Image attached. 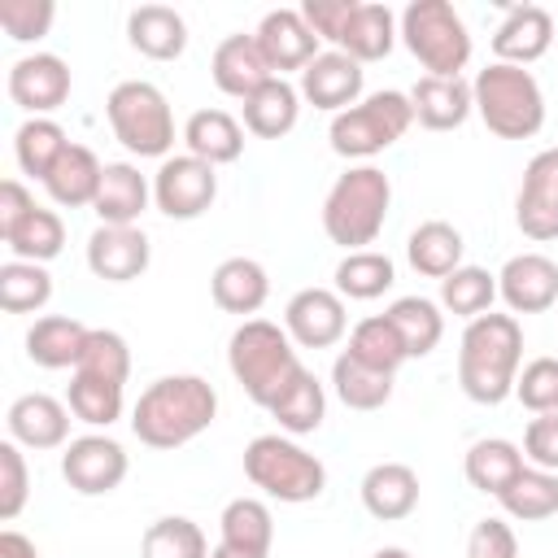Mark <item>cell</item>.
<instances>
[{
  "label": "cell",
  "mask_w": 558,
  "mask_h": 558,
  "mask_svg": "<svg viewBox=\"0 0 558 558\" xmlns=\"http://www.w3.org/2000/svg\"><path fill=\"white\" fill-rule=\"evenodd\" d=\"M549 44H554V13L541 4H514L493 31V57L506 65H523V70L541 61Z\"/></svg>",
  "instance_id": "ffe728a7"
},
{
  "label": "cell",
  "mask_w": 558,
  "mask_h": 558,
  "mask_svg": "<svg viewBox=\"0 0 558 558\" xmlns=\"http://www.w3.org/2000/svg\"><path fill=\"white\" fill-rule=\"evenodd\" d=\"M209 78H214V87L222 96H231V100L244 105L262 83L275 78V70L266 65V57H262V48H257L253 35H227L214 48V57H209Z\"/></svg>",
  "instance_id": "44dd1931"
},
{
  "label": "cell",
  "mask_w": 558,
  "mask_h": 558,
  "mask_svg": "<svg viewBox=\"0 0 558 558\" xmlns=\"http://www.w3.org/2000/svg\"><path fill=\"white\" fill-rule=\"evenodd\" d=\"M405 96H410L414 122L427 126V131H458L475 113V96H471L466 78H432V74H423Z\"/></svg>",
  "instance_id": "7402d4cb"
},
{
  "label": "cell",
  "mask_w": 558,
  "mask_h": 558,
  "mask_svg": "<svg viewBox=\"0 0 558 558\" xmlns=\"http://www.w3.org/2000/svg\"><path fill=\"white\" fill-rule=\"evenodd\" d=\"M153 244L140 227H96L87 235V270L105 283H131L148 270Z\"/></svg>",
  "instance_id": "e0dca14e"
},
{
  "label": "cell",
  "mask_w": 558,
  "mask_h": 558,
  "mask_svg": "<svg viewBox=\"0 0 558 558\" xmlns=\"http://www.w3.org/2000/svg\"><path fill=\"white\" fill-rule=\"evenodd\" d=\"M183 144L192 157L209 166H231L244 153V122L231 118L227 109H196L183 122Z\"/></svg>",
  "instance_id": "f1b7e54d"
},
{
  "label": "cell",
  "mask_w": 558,
  "mask_h": 558,
  "mask_svg": "<svg viewBox=\"0 0 558 558\" xmlns=\"http://www.w3.org/2000/svg\"><path fill=\"white\" fill-rule=\"evenodd\" d=\"M65 405L78 423L87 427H109L122 418V405H126V384H109V379H96V375H70V392H65Z\"/></svg>",
  "instance_id": "b9f144b4"
},
{
  "label": "cell",
  "mask_w": 558,
  "mask_h": 558,
  "mask_svg": "<svg viewBox=\"0 0 558 558\" xmlns=\"http://www.w3.org/2000/svg\"><path fill=\"white\" fill-rule=\"evenodd\" d=\"M0 558H39V549H35V541H31V536H22V532L4 527V532H0Z\"/></svg>",
  "instance_id": "9f6ffc18"
},
{
  "label": "cell",
  "mask_w": 558,
  "mask_h": 558,
  "mask_svg": "<svg viewBox=\"0 0 558 558\" xmlns=\"http://www.w3.org/2000/svg\"><path fill=\"white\" fill-rule=\"evenodd\" d=\"M384 314L397 327L410 357H427L445 336V314H440V301H432V296H397Z\"/></svg>",
  "instance_id": "e575fe53"
},
{
  "label": "cell",
  "mask_w": 558,
  "mask_h": 558,
  "mask_svg": "<svg viewBox=\"0 0 558 558\" xmlns=\"http://www.w3.org/2000/svg\"><path fill=\"white\" fill-rule=\"evenodd\" d=\"M475 113L497 140H532L545 126V92L532 70L488 61L471 78Z\"/></svg>",
  "instance_id": "5b68a950"
},
{
  "label": "cell",
  "mask_w": 558,
  "mask_h": 558,
  "mask_svg": "<svg viewBox=\"0 0 558 558\" xmlns=\"http://www.w3.org/2000/svg\"><path fill=\"white\" fill-rule=\"evenodd\" d=\"M65 148H70V140H65L61 122H52V118H26L13 131V157H17L22 174H31L39 183L52 174V166L61 161Z\"/></svg>",
  "instance_id": "f35d334b"
},
{
  "label": "cell",
  "mask_w": 558,
  "mask_h": 558,
  "mask_svg": "<svg viewBox=\"0 0 558 558\" xmlns=\"http://www.w3.org/2000/svg\"><path fill=\"white\" fill-rule=\"evenodd\" d=\"M362 506L379 523H397L418 506V475L405 462H375L362 475Z\"/></svg>",
  "instance_id": "484cf974"
},
{
  "label": "cell",
  "mask_w": 558,
  "mask_h": 558,
  "mask_svg": "<svg viewBox=\"0 0 558 558\" xmlns=\"http://www.w3.org/2000/svg\"><path fill=\"white\" fill-rule=\"evenodd\" d=\"M31 209H35V196L26 192V183H22V179H4V183H0V240H4Z\"/></svg>",
  "instance_id": "11a10c76"
},
{
  "label": "cell",
  "mask_w": 558,
  "mask_h": 558,
  "mask_svg": "<svg viewBox=\"0 0 558 558\" xmlns=\"http://www.w3.org/2000/svg\"><path fill=\"white\" fill-rule=\"evenodd\" d=\"M497 296L510 314H545L558 305V262L545 253H514L497 270Z\"/></svg>",
  "instance_id": "2e32d148"
},
{
  "label": "cell",
  "mask_w": 558,
  "mask_h": 558,
  "mask_svg": "<svg viewBox=\"0 0 558 558\" xmlns=\"http://www.w3.org/2000/svg\"><path fill=\"white\" fill-rule=\"evenodd\" d=\"M9 440H17L22 449H65L70 445V405L48 397V392H22L9 414H4Z\"/></svg>",
  "instance_id": "d6986e66"
},
{
  "label": "cell",
  "mask_w": 558,
  "mask_h": 558,
  "mask_svg": "<svg viewBox=\"0 0 558 558\" xmlns=\"http://www.w3.org/2000/svg\"><path fill=\"white\" fill-rule=\"evenodd\" d=\"M4 244H9V253H13L17 262H39V266H48V262L65 248V222H61L57 209L35 205V209L4 235Z\"/></svg>",
  "instance_id": "60d3db41"
},
{
  "label": "cell",
  "mask_w": 558,
  "mask_h": 558,
  "mask_svg": "<svg viewBox=\"0 0 558 558\" xmlns=\"http://www.w3.org/2000/svg\"><path fill=\"white\" fill-rule=\"evenodd\" d=\"M218 532H222V545H235L248 554H270V541H275L270 506L262 497H231L218 514Z\"/></svg>",
  "instance_id": "74e56055"
},
{
  "label": "cell",
  "mask_w": 558,
  "mask_h": 558,
  "mask_svg": "<svg viewBox=\"0 0 558 558\" xmlns=\"http://www.w3.org/2000/svg\"><path fill=\"white\" fill-rule=\"evenodd\" d=\"M214 201H218V166H209V161H201L192 153H170L157 166V174H153V205L166 218L192 222Z\"/></svg>",
  "instance_id": "30bf717a"
},
{
  "label": "cell",
  "mask_w": 558,
  "mask_h": 558,
  "mask_svg": "<svg viewBox=\"0 0 558 558\" xmlns=\"http://www.w3.org/2000/svg\"><path fill=\"white\" fill-rule=\"evenodd\" d=\"M344 353H353L357 362H366V366H375V371H384V375H397L401 362H410V353H405L397 327L388 323V314L362 318V323L349 331V349H344Z\"/></svg>",
  "instance_id": "ee69618b"
},
{
  "label": "cell",
  "mask_w": 558,
  "mask_h": 558,
  "mask_svg": "<svg viewBox=\"0 0 558 558\" xmlns=\"http://www.w3.org/2000/svg\"><path fill=\"white\" fill-rule=\"evenodd\" d=\"M209 558H270V554H248V549H235V545H222V541H218V545L209 549Z\"/></svg>",
  "instance_id": "6f0895ef"
},
{
  "label": "cell",
  "mask_w": 558,
  "mask_h": 558,
  "mask_svg": "<svg viewBox=\"0 0 558 558\" xmlns=\"http://www.w3.org/2000/svg\"><path fill=\"white\" fill-rule=\"evenodd\" d=\"M371 558H414L410 549H401V545H384V549H375Z\"/></svg>",
  "instance_id": "680465c9"
},
{
  "label": "cell",
  "mask_w": 558,
  "mask_h": 558,
  "mask_svg": "<svg viewBox=\"0 0 558 558\" xmlns=\"http://www.w3.org/2000/svg\"><path fill=\"white\" fill-rule=\"evenodd\" d=\"M105 118L113 140L131 153V157H170L174 148V113L170 100L157 83L148 78H122L109 100H105Z\"/></svg>",
  "instance_id": "ba28073f"
},
{
  "label": "cell",
  "mask_w": 558,
  "mask_h": 558,
  "mask_svg": "<svg viewBox=\"0 0 558 558\" xmlns=\"http://www.w3.org/2000/svg\"><path fill=\"white\" fill-rule=\"evenodd\" d=\"M218 418V392L201 375H161L153 379L135 410H131V432L148 449H179L209 432Z\"/></svg>",
  "instance_id": "6da1fadb"
},
{
  "label": "cell",
  "mask_w": 558,
  "mask_h": 558,
  "mask_svg": "<svg viewBox=\"0 0 558 558\" xmlns=\"http://www.w3.org/2000/svg\"><path fill=\"white\" fill-rule=\"evenodd\" d=\"M78 375H96V379H109V384H126L131 375V349L118 331L109 327H92L87 331V344H83V357L74 366Z\"/></svg>",
  "instance_id": "7dc6e473"
},
{
  "label": "cell",
  "mask_w": 558,
  "mask_h": 558,
  "mask_svg": "<svg viewBox=\"0 0 558 558\" xmlns=\"http://www.w3.org/2000/svg\"><path fill=\"white\" fill-rule=\"evenodd\" d=\"M240 118H244V131L248 135H257V140H279V135H288L292 126H296V118H301V92H296V83H288V78H270V83H262L244 105H240Z\"/></svg>",
  "instance_id": "83f0119b"
},
{
  "label": "cell",
  "mask_w": 558,
  "mask_h": 558,
  "mask_svg": "<svg viewBox=\"0 0 558 558\" xmlns=\"http://www.w3.org/2000/svg\"><path fill=\"white\" fill-rule=\"evenodd\" d=\"M388 205H392V183L379 166H349L327 201H323V231L331 244H340L344 253H362L379 240L384 222H388Z\"/></svg>",
  "instance_id": "277c9868"
},
{
  "label": "cell",
  "mask_w": 558,
  "mask_h": 558,
  "mask_svg": "<svg viewBox=\"0 0 558 558\" xmlns=\"http://www.w3.org/2000/svg\"><path fill=\"white\" fill-rule=\"evenodd\" d=\"M462 253H466L462 231H458L453 222H445V218L418 222V227L410 231V240H405L410 266H414L418 275H427V279H449V275L462 266Z\"/></svg>",
  "instance_id": "4dcf8cb0"
},
{
  "label": "cell",
  "mask_w": 558,
  "mask_h": 558,
  "mask_svg": "<svg viewBox=\"0 0 558 558\" xmlns=\"http://www.w3.org/2000/svg\"><path fill=\"white\" fill-rule=\"evenodd\" d=\"M270 418H275L279 432H288V436H310V432H318L323 418H327V392H323L318 375H314V371H301V375L275 397Z\"/></svg>",
  "instance_id": "836d02e7"
},
{
  "label": "cell",
  "mask_w": 558,
  "mask_h": 558,
  "mask_svg": "<svg viewBox=\"0 0 558 558\" xmlns=\"http://www.w3.org/2000/svg\"><path fill=\"white\" fill-rule=\"evenodd\" d=\"M283 331L301 349H331L349 331L344 296L336 288H301L283 305Z\"/></svg>",
  "instance_id": "7c38bea8"
},
{
  "label": "cell",
  "mask_w": 558,
  "mask_h": 558,
  "mask_svg": "<svg viewBox=\"0 0 558 558\" xmlns=\"http://www.w3.org/2000/svg\"><path fill=\"white\" fill-rule=\"evenodd\" d=\"M523 362V327L514 314H480L458 340V384L475 405H501L514 397Z\"/></svg>",
  "instance_id": "7a4b0ae2"
},
{
  "label": "cell",
  "mask_w": 558,
  "mask_h": 558,
  "mask_svg": "<svg viewBox=\"0 0 558 558\" xmlns=\"http://www.w3.org/2000/svg\"><path fill=\"white\" fill-rule=\"evenodd\" d=\"M244 475H248V484L262 488L270 501H288V506L314 501V497H323V488H327V466H323V458H314L310 449H301L292 436H279V432L253 436V440L244 445Z\"/></svg>",
  "instance_id": "8992f818"
},
{
  "label": "cell",
  "mask_w": 558,
  "mask_h": 558,
  "mask_svg": "<svg viewBox=\"0 0 558 558\" xmlns=\"http://www.w3.org/2000/svg\"><path fill=\"white\" fill-rule=\"evenodd\" d=\"M514 222L527 240H558V148H541L523 166V183L514 196Z\"/></svg>",
  "instance_id": "4fadbf2b"
},
{
  "label": "cell",
  "mask_w": 558,
  "mask_h": 558,
  "mask_svg": "<svg viewBox=\"0 0 558 558\" xmlns=\"http://www.w3.org/2000/svg\"><path fill=\"white\" fill-rule=\"evenodd\" d=\"M100 179H105V161L87 144H70L52 166V174L44 179V192L65 209H83V205H96Z\"/></svg>",
  "instance_id": "f546056e"
},
{
  "label": "cell",
  "mask_w": 558,
  "mask_h": 558,
  "mask_svg": "<svg viewBox=\"0 0 558 558\" xmlns=\"http://www.w3.org/2000/svg\"><path fill=\"white\" fill-rule=\"evenodd\" d=\"M52 301V275L39 262L9 257L0 266V310L4 314H35Z\"/></svg>",
  "instance_id": "7bdbcfd3"
},
{
  "label": "cell",
  "mask_w": 558,
  "mask_h": 558,
  "mask_svg": "<svg viewBox=\"0 0 558 558\" xmlns=\"http://www.w3.org/2000/svg\"><path fill=\"white\" fill-rule=\"evenodd\" d=\"M523 458L558 475V414H532L523 427Z\"/></svg>",
  "instance_id": "816d5d0a"
},
{
  "label": "cell",
  "mask_w": 558,
  "mask_h": 558,
  "mask_svg": "<svg viewBox=\"0 0 558 558\" xmlns=\"http://www.w3.org/2000/svg\"><path fill=\"white\" fill-rule=\"evenodd\" d=\"M140 558H209V541L187 514H166L144 527Z\"/></svg>",
  "instance_id": "bcb514c9"
},
{
  "label": "cell",
  "mask_w": 558,
  "mask_h": 558,
  "mask_svg": "<svg viewBox=\"0 0 558 558\" xmlns=\"http://www.w3.org/2000/svg\"><path fill=\"white\" fill-rule=\"evenodd\" d=\"M397 26L401 44L432 78H462L471 61V31L449 0H410Z\"/></svg>",
  "instance_id": "52a82bcc"
},
{
  "label": "cell",
  "mask_w": 558,
  "mask_h": 558,
  "mask_svg": "<svg viewBox=\"0 0 558 558\" xmlns=\"http://www.w3.org/2000/svg\"><path fill=\"white\" fill-rule=\"evenodd\" d=\"M131 471V458L126 449L105 436V432H87V436H74L61 453V480L78 493V497H105L113 493Z\"/></svg>",
  "instance_id": "8fae6325"
},
{
  "label": "cell",
  "mask_w": 558,
  "mask_h": 558,
  "mask_svg": "<svg viewBox=\"0 0 558 558\" xmlns=\"http://www.w3.org/2000/svg\"><path fill=\"white\" fill-rule=\"evenodd\" d=\"M397 283V266L388 253L379 248H362V253H344L336 266V292L344 301H375Z\"/></svg>",
  "instance_id": "ab89813d"
},
{
  "label": "cell",
  "mask_w": 558,
  "mask_h": 558,
  "mask_svg": "<svg viewBox=\"0 0 558 558\" xmlns=\"http://www.w3.org/2000/svg\"><path fill=\"white\" fill-rule=\"evenodd\" d=\"M466 558H519L514 527L506 519H480L466 536Z\"/></svg>",
  "instance_id": "f5cc1de1"
},
{
  "label": "cell",
  "mask_w": 558,
  "mask_h": 558,
  "mask_svg": "<svg viewBox=\"0 0 558 558\" xmlns=\"http://www.w3.org/2000/svg\"><path fill=\"white\" fill-rule=\"evenodd\" d=\"M392 379H397V375H384V371L357 362L353 353H336V362H331V388H336V397H340L349 410H362V414L388 405Z\"/></svg>",
  "instance_id": "8d00e7d4"
},
{
  "label": "cell",
  "mask_w": 558,
  "mask_h": 558,
  "mask_svg": "<svg viewBox=\"0 0 558 558\" xmlns=\"http://www.w3.org/2000/svg\"><path fill=\"white\" fill-rule=\"evenodd\" d=\"M87 331H92V327H83V323L70 318V314H44V318H35L31 331H26V357H31L35 366H44V371H65V366L74 371L78 357H83Z\"/></svg>",
  "instance_id": "4316f807"
},
{
  "label": "cell",
  "mask_w": 558,
  "mask_h": 558,
  "mask_svg": "<svg viewBox=\"0 0 558 558\" xmlns=\"http://www.w3.org/2000/svg\"><path fill=\"white\" fill-rule=\"evenodd\" d=\"M497 301V275H488L484 266H458L449 279H440V310L458 314V318H480L488 314Z\"/></svg>",
  "instance_id": "f6af8a7d"
},
{
  "label": "cell",
  "mask_w": 558,
  "mask_h": 558,
  "mask_svg": "<svg viewBox=\"0 0 558 558\" xmlns=\"http://www.w3.org/2000/svg\"><path fill=\"white\" fill-rule=\"evenodd\" d=\"M523 466H527V462H523V449H519L514 440H501V436L475 440V445L466 449V458H462L466 484H471L475 493H488V497H497Z\"/></svg>",
  "instance_id": "d6a6232c"
},
{
  "label": "cell",
  "mask_w": 558,
  "mask_h": 558,
  "mask_svg": "<svg viewBox=\"0 0 558 558\" xmlns=\"http://www.w3.org/2000/svg\"><path fill=\"white\" fill-rule=\"evenodd\" d=\"M9 100L31 118H48L70 100V65L57 52H31L9 65Z\"/></svg>",
  "instance_id": "5bb4252c"
},
{
  "label": "cell",
  "mask_w": 558,
  "mask_h": 558,
  "mask_svg": "<svg viewBox=\"0 0 558 558\" xmlns=\"http://www.w3.org/2000/svg\"><path fill=\"white\" fill-rule=\"evenodd\" d=\"M362 87H366V70H362L349 52H340V48L318 52V57L301 70V83H296L301 100H310L314 109H327L331 118L344 113V109H353L357 96H362Z\"/></svg>",
  "instance_id": "9a60e30c"
},
{
  "label": "cell",
  "mask_w": 558,
  "mask_h": 558,
  "mask_svg": "<svg viewBox=\"0 0 558 558\" xmlns=\"http://www.w3.org/2000/svg\"><path fill=\"white\" fill-rule=\"evenodd\" d=\"M401 39V26H397V13L388 4H362L353 9L344 35H340V52H349L357 65H371V61H384L392 52V44Z\"/></svg>",
  "instance_id": "1f68e13d"
},
{
  "label": "cell",
  "mask_w": 558,
  "mask_h": 558,
  "mask_svg": "<svg viewBox=\"0 0 558 558\" xmlns=\"http://www.w3.org/2000/svg\"><path fill=\"white\" fill-rule=\"evenodd\" d=\"M414 122V109H410V96L405 92H371L366 100H357L353 109L336 113L331 126H327V140H331V153L336 157H349V161H371L375 153L392 148Z\"/></svg>",
  "instance_id": "9c48e42d"
},
{
  "label": "cell",
  "mask_w": 558,
  "mask_h": 558,
  "mask_svg": "<svg viewBox=\"0 0 558 558\" xmlns=\"http://www.w3.org/2000/svg\"><path fill=\"white\" fill-rule=\"evenodd\" d=\"M148 201H153V183L140 174V166L105 161V179H100V192H96V205H92V214L105 227H135L140 214L148 209Z\"/></svg>",
  "instance_id": "603a6c76"
},
{
  "label": "cell",
  "mask_w": 558,
  "mask_h": 558,
  "mask_svg": "<svg viewBox=\"0 0 558 558\" xmlns=\"http://www.w3.org/2000/svg\"><path fill=\"white\" fill-rule=\"evenodd\" d=\"M253 39H257L266 65H270L279 78H283L288 70L301 74V70L318 57V35H314L310 22L301 17V9H270V13L257 22Z\"/></svg>",
  "instance_id": "ac0fdd59"
},
{
  "label": "cell",
  "mask_w": 558,
  "mask_h": 558,
  "mask_svg": "<svg viewBox=\"0 0 558 558\" xmlns=\"http://www.w3.org/2000/svg\"><path fill=\"white\" fill-rule=\"evenodd\" d=\"M57 17V4L52 0H0V26L13 44H35L48 35Z\"/></svg>",
  "instance_id": "681fc988"
},
{
  "label": "cell",
  "mask_w": 558,
  "mask_h": 558,
  "mask_svg": "<svg viewBox=\"0 0 558 558\" xmlns=\"http://www.w3.org/2000/svg\"><path fill=\"white\" fill-rule=\"evenodd\" d=\"M353 9H357V0H305L301 4V17L310 22V31L318 39H327L336 48L340 35H344V26H349V17H353Z\"/></svg>",
  "instance_id": "db71d44e"
},
{
  "label": "cell",
  "mask_w": 558,
  "mask_h": 558,
  "mask_svg": "<svg viewBox=\"0 0 558 558\" xmlns=\"http://www.w3.org/2000/svg\"><path fill=\"white\" fill-rule=\"evenodd\" d=\"M126 39L148 61H179L187 48V22L170 4H140L126 13Z\"/></svg>",
  "instance_id": "cb8c5ba5"
},
{
  "label": "cell",
  "mask_w": 558,
  "mask_h": 558,
  "mask_svg": "<svg viewBox=\"0 0 558 558\" xmlns=\"http://www.w3.org/2000/svg\"><path fill=\"white\" fill-rule=\"evenodd\" d=\"M209 296H214L218 310L248 318V314H257V310L266 305V296H270V275H266V266H262L257 257H227V262H218L214 275H209Z\"/></svg>",
  "instance_id": "d4e9b609"
},
{
  "label": "cell",
  "mask_w": 558,
  "mask_h": 558,
  "mask_svg": "<svg viewBox=\"0 0 558 558\" xmlns=\"http://www.w3.org/2000/svg\"><path fill=\"white\" fill-rule=\"evenodd\" d=\"M227 366L235 375V384L244 388V397L262 410L275 405V397L305 371L296 349H292V336L270 323V318H244L231 340H227Z\"/></svg>",
  "instance_id": "3957f363"
},
{
  "label": "cell",
  "mask_w": 558,
  "mask_h": 558,
  "mask_svg": "<svg viewBox=\"0 0 558 558\" xmlns=\"http://www.w3.org/2000/svg\"><path fill=\"white\" fill-rule=\"evenodd\" d=\"M31 497V471L17 440H0V519L13 523Z\"/></svg>",
  "instance_id": "f907efd6"
},
{
  "label": "cell",
  "mask_w": 558,
  "mask_h": 558,
  "mask_svg": "<svg viewBox=\"0 0 558 558\" xmlns=\"http://www.w3.org/2000/svg\"><path fill=\"white\" fill-rule=\"evenodd\" d=\"M514 397L532 414H558V357H532L514 379Z\"/></svg>",
  "instance_id": "c3c4849f"
},
{
  "label": "cell",
  "mask_w": 558,
  "mask_h": 558,
  "mask_svg": "<svg viewBox=\"0 0 558 558\" xmlns=\"http://www.w3.org/2000/svg\"><path fill=\"white\" fill-rule=\"evenodd\" d=\"M501 510L519 523H541L558 514V475L541 471V466H523L501 493H497Z\"/></svg>",
  "instance_id": "d590c367"
}]
</instances>
